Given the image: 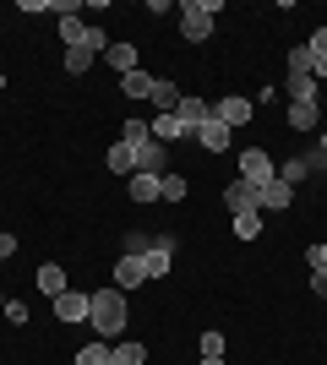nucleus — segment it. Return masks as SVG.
Instances as JSON below:
<instances>
[{"label":"nucleus","mask_w":327,"mask_h":365,"mask_svg":"<svg viewBox=\"0 0 327 365\" xmlns=\"http://www.w3.org/2000/svg\"><path fill=\"white\" fill-rule=\"evenodd\" d=\"M88 322H93V333L104 338V344H120L125 322H131V311H125V294L109 284V289H93L88 294Z\"/></svg>","instance_id":"obj_1"},{"label":"nucleus","mask_w":327,"mask_h":365,"mask_svg":"<svg viewBox=\"0 0 327 365\" xmlns=\"http://www.w3.org/2000/svg\"><path fill=\"white\" fill-rule=\"evenodd\" d=\"M218 11H224V0H186V6H180V38H186V44H207Z\"/></svg>","instance_id":"obj_2"},{"label":"nucleus","mask_w":327,"mask_h":365,"mask_svg":"<svg viewBox=\"0 0 327 365\" xmlns=\"http://www.w3.org/2000/svg\"><path fill=\"white\" fill-rule=\"evenodd\" d=\"M240 180L262 191L267 180H279V164H273V158H267L262 148H240Z\"/></svg>","instance_id":"obj_3"},{"label":"nucleus","mask_w":327,"mask_h":365,"mask_svg":"<svg viewBox=\"0 0 327 365\" xmlns=\"http://www.w3.org/2000/svg\"><path fill=\"white\" fill-rule=\"evenodd\" d=\"M224 207H229V218H240V213H262V207H256V185L229 180V185H224Z\"/></svg>","instance_id":"obj_4"},{"label":"nucleus","mask_w":327,"mask_h":365,"mask_svg":"<svg viewBox=\"0 0 327 365\" xmlns=\"http://www.w3.org/2000/svg\"><path fill=\"white\" fill-rule=\"evenodd\" d=\"M49 311H55V322H88V294L82 289H66L49 300Z\"/></svg>","instance_id":"obj_5"},{"label":"nucleus","mask_w":327,"mask_h":365,"mask_svg":"<svg viewBox=\"0 0 327 365\" xmlns=\"http://www.w3.org/2000/svg\"><path fill=\"white\" fill-rule=\"evenodd\" d=\"M311 169H322L316 148H311V153H295V158H284V164H279V180H284V185H300L306 175H311Z\"/></svg>","instance_id":"obj_6"},{"label":"nucleus","mask_w":327,"mask_h":365,"mask_svg":"<svg viewBox=\"0 0 327 365\" xmlns=\"http://www.w3.org/2000/svg\"><path fill=\"white\" fill-rule=\"evenodd\" d=\"M251 109H256V104H251V98H240V93H229V98H218V104H213V115H218V120H224V125H229V131H234V125H246V120H251Z\"/></svg>","instance_id":"obj_7"},{"label":"nucleus","mask_w":327,"mask_h":365,"mask_svg":"<svg viewBox=\"0 0 327 365\" xmlns=\"http://www.w3.org/2000/svg\"><path fill=\"white\" fill-rule=\"evenodd\" d=\"M289 202H295V185H284V180H267L262 191H256V207H262V213H284Z\"/></svg>","instance_id":"obj_8"},{"label":"nucleus","mask_w":327,"mask_h":365,"mask_svg":"<svg viewBox=\"0 0 327 365\" xmlns=\"http://www.w3.org/2000/svg\"><path fill=\"white\" fill-rule=\"evenodd\" d=\"M33 284H38V294H49V300L71 289V278H66V267H61V262H44V267L33 273Z\"/></svg>","instance_id":"obj_9"},{"label":"nucleus","mask_w":327,"mask_h":365,"mask_svg":"<svg viewBox=\"0 0 327 365\" xmlns=\"http://www.w3.org/2000/svg\"><path fill=\"white\" fill-rule=\"evenodd\" d=\"M207 115H213V104H207V98H191V93L180 98V109H175V120L186 125V137H197V125H202Z\"/></svg>","instance_id":"obj_10"},{"label":"nucleus","mask_w":327,"mask_h":365,"mask_svg":"<svg viewBox=\"0 0 327 365\" xmlns=\"http://www.w3.org/2000/svg\"><path fill=\"white\" fill-rule=\"evenodd\" d=\"M142 284H147V273H142V257H120V262H115V289H120V294L142 289Z\"/></svg>","instance_id":"obj_11"},{"label":"nucleus","mask_w":327,"mask_h":365,"mask_svg":"<svg viewBox=\"0 0 327 365\" xmlns=\"http://www.w3.org/2000/svg\"><path fill=\"white\" fill-rule=\"evenodd\" d=\"M180 98H186V93H180V82H170V76H158L153 93H147V104H158V115H175Z\"/></svg>","instance_id":"obj_12"},{"label":"nucleus","mask_w":327,"mask_h":365,"mask_svg":"<svg viewBox=\"0 0 327 365\" xmlns=\"http://www.w3.org/2000/svg\"><path fill=\"white\" fill-rule=\"evenodd\" d=\"M104 164H109V175L131 180V175H137V148H131V142H115V148L104 153Z\"/></svg>","instance_id":"obj_13"},{"label":"nucleus","mask_w":327,"mask_h":365,"mask_svg":"<svg viewBox=\"0 0 327 365\" xmlns=\"http://www.w3.org/2000/svg\"><path fill=\"white\" fill-rule=\"evenodd\" d=\"M164 158H170V148L147 137V142L137 148V175H164Z\"/></svg>","instance_id":"obj_14"},{"label":"nucleus","mask_w":327,"mask_h":365,"mask_svg":"<svg viewBox=\"0 0 327 365\" xmlns=\"http://www.w3.org/2000/svg\"><path fill=\"white\" fill-rule=\"evenodd\" d=\"M229 137H234V131H229V125H224V120H218V115H207V120L197 125V142H202L207 153H218V148H229Z\"/></svg>","instance_id":"obj_15"},{"label":"nucleus","mask_w":327,"mask_h":365,"mask_svg":"<svg viewBox=\"0 0 327 365\" xmlns=\"http://www.w3.org/2000/svg\"><path fill=\"white\" fill-rule=\"evenodd\" d=\"M125 191H131V202H158L164 197V175H131Z\"/></svg>","instance_id":"obj_16"},{"label":"nucleus","mask_w":327,"mask_h":365,"mask_svg":"<svg viewBox=\"0 0 327 365\" xmlns=\"http://www.w3.org/2000/svg\"><path fill=\"white\" fill-rule=\"evenodd\" d=\"M104 61L115 66L120 76H125V71H137V66H142V61H137V44H125V38H115V44L104 49Z\"/></svg>","instance_id":"obj_17"},{"label":"nucleus","mask_w":327,"mask_h":365,"mask_svg":"<svg viewBox=\"0 0 327 365\" xmlns=\"http://www.w3.org/2000/svg\"><path fill=\"white\" fill-rule=\"evenodd\" d=\"M289 125H295V131H316V137H322V104H289Z\"/></svg>","instance_id":"obj_18"},{"label":"nucleus","mask_w":327,"mask_h":365,"mask_svg":"<svg viewBox=\"0 0 327 365\" xmlns=\"http://www.w3.org/2000/svg\"><path fill=\"white\" fill-rule=\"evenodd\" d=\"M147 131H153V142H164V148L186 137V125L175 120V115H153V120H147Z\"/></svg>","instance_id":"obj_19"},{"label":"nucleus","mask_w":327,"mask_h":365,"mask_svg":"<svg viewBox=\"0 0 327 365\" xmlns=\"http://www.w3.org/2000/svg\"><path fill=\"white\" fill-rule=\"evenodd\" d=\"M77 365H115V344H104V338L82 344V349H77Z\"/></svg>","instance_id":"obj_20"},{"label":"nucleus","mask_w":327,"mask_h":365,"mask_svg":"<svg viewBox=\"0 0 327 365\" xmlns=\"http://www.w3.org/2000/svg\"><path fill=\"white\" fill-rule=\"evenodd\" d=\"M153 82H158V76H147V71L137 66V71L120 76V93H125V98H147V93H153Z\"/></svg>","instance_id":"obj_21"},{"label":"nucleus","mask_w":327,"mask_h":365,"mask_svg":"<svg viewBox=\"0 0 327 365\" xmlns=\"http://www.w3.org/2000/svg\"><path fill=\"white\" fill-rule=\"evenodd\" d=\"M147 251H153V229H125L120 257H147Z\"/></svg>","instance_id":"obj_22"},{"label":"nucleus","mask_w":327,"mask_h":365,"mask_svg":"<svg viewBox=\"0 0 327 365\" xmlns=\"http://www.w3.org/2000/svg\"><path fill=\"white\" fill-rule=\"evenodd\" d=\"M316 93H322L316 76H289V104H316Z\"/></svg>","instance_id":"obj_23"},{"label":"nucleus","mask_w":327,"mask_h":365,"mask_svg":"<svg viewBox=\"0 0 327 365\" xmlns=\"http://www.w3.org/2000/svg\"><path fill=\"white\" fill-rule=\"evenodd\" d=\"M147 360V344H137V338H120L115 344V365H142Z\"/></svg>","instance_id":"obj_24"},{"label":"nucleus","mask_w":327,"mask_h":365,"mask_svg":"<svg viewBox=\"0 0 327 365\" xmlns=\"http://www.w3.org/2000/svg\"><path fill=\"white\" fill-rule=\"evenodd\" d=\"M93 61H98V55H93V49H82V44H77V49H66V71H71V76H82Z\"/></svg>","instance_id":"obj_25"},{"label":"nucleus","mask_w":327,"mask_h":365,"mask_svg":"<svg viewBox=\"0 0 327 365\" xmlns=\"http://www.w3.org/2000/svg\"><path fill=\"white\" fill-rule=\"evenodd\" d=\"M147 137H153V131H147V120H142V115H131V120H125V131H120V142H131V148H142Z\"/></svg>","instance_id":"obj_26"},{"label":"nucleus","mask_w":327,"mask_h":365,"mask_svg":"<svg viewBox=\"0 0 327 365\" xmlns=\"http://www.w3.org/2000/svg\"><path fill=\"white\" fill-rule=\"evenodd\" d=\"M164 202H186V175L164 169Z\"/></svg>","instance_id":"obj_27"},{"label":"nucleus","mask_w":327,"mask_h":365,"mask_svg":"<svg viewBox=\"0 0 327 365\" xmlns=\"http://www.w3.org/2000/svg\"><path fill=\"white\" fill-rule=\"evenodd\" d=\"M234 235H240V240H256V235H262V213H240L234 218Z\"/></svg>","instance_id":"obj_28"},{"label":"nucleus","mask_w":327,"mask_h":365,"mask_svg":"<svg viewBox=\"0 0 327 365\" xmlns=\"http://www.w3.org/2000/svg\"><path fill=\"white\" fill-rule=\"evenodd\" d=\"M311 49H306V44H300V49H289V76H311Z\"/></svg>","instance_id":"obj_29"},{"label":"nucleus","mask_w":327,"mask_h":365,"mask_svg":"<svg viewBox=\"0 0 327 365\" xmlns=\"http://www.w3.org/2000/svg\"><path fill=\"white\" fill-rule=\"evenodd\" d=\"M306 49H311V61H316V66H327V28H316ZM316 66H311V71H316Z\"/></svg>","instance_id":"obj_30"},{"label":"nucleus","mask_w":327,"mask_h":365,"mask_svg":"<svg viewBox=\"0 0 327 365\" xmlns=\"http://www.w3.org/2000/svg\"><path fill=\"white\" fill-rule=\"evenodd\" d=\"M202 360H224V333H202Z\"/></svg>","instance_id":"obj_31"},{"label":"nucleus","mask_w":327,"mask_h":365,"mask_svg":"<svg viewBox=\"0 0 327 365\" xmlns=\"http://www.w3.org/2000/svg\"><path fill=\"white\" fill-rule=\"evenodd\" d=\"M306 267H311V273H322V267H327V240H322V245H311V251H306Z\"/></svg>","instance_id":"obj_32"},{"label":"nucleus","mask_w":327,"mask_h":365,"mask_svg":"<svg viewBox=\"0 0 327 365\" xmlns=\"http://www.w3.org/2000/svg\"><path fill=\"white\" fill-rule=\"evenodd\" d=\"M6 257H16V235H0V262Z\"/></svg>","instance_id":"obj_33"},{"label":"nucleus","mask_w":327,"mask_h":365,"mask_svg":"<svg viewBox=\"0 0 327 365\" xmlns=\"http://www.w3.org/2000/svg\"><path fill=\"white\" fill-rule=\"evenodd\" d=\"M311 289H316V294L327 300V267H322V273H311Z\"/></svg>","instance_id":"obj_34"},{"label":"nucleus","mask_w":327,"mask_h":365,"mask_svg":"<svg viewBox=\"0 0 327 365\" xmlns=\"http://www.w3.org/2000/svg\"><path fill=\"white\" fill-rule=\"evenodd\" d=\"M316 158H322V175H327V131L316 137Z\"/></svg>","instance_id":"obj_35"},{"label":"nucleus","mask_w":327,"mask_h":365,"mask_svg":"<svg viewBox=\"0 0 327 365\" xmlns=\"http://www.w3.org/2000/svg\"><path fill=\"white\" fill-rule=\"evenodd\" d=\"M202 365H224V360H202Z\"/></svg>","instance_id":"obj_36"}]
</instances>
